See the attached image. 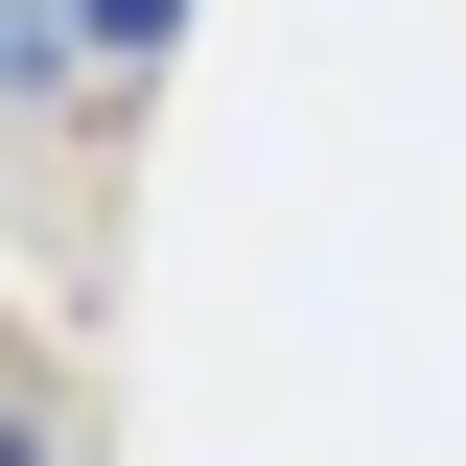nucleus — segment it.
<instances>
[{"mask_svg":"<svg viewBox=\"0 0 466 466\" xmlns=\"http://www.w3.org/2000/svg\"><path fill=\"white\" fill-rule=\"evenodd\" d=\"M94 24H116V47H164V0H94Z\"/></svg>","mask_w":466,"mask_h":466,"instance_id":"nucleus-1","label":"nucleus"}]
</instances>
